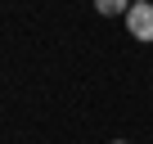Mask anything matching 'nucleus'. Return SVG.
I'll return each mask as SVG.
<instances>
[{
  "instance_id": "obj_1",
  "label": "nucleus",
  "mask_w": 153,
  "mask_h": 144,
  "mask_svg": "<svg viewBox=\"0 0 153 144\" xmlns=\"http://www.w3.org/2000/svg\"><path fill=\"white\" fill-rule=\"evenodd\" d=\"M126 32L135 36V41H153V5H149V0H135V5L126 9Z\"/></svg>"
},
{
  "instance_id": "obj_2",
  "label": "nucleus",
  "mask_w": 153,
  "mask_h": 144,
  "mask_svg": "<svg viewBox=\"0 0 153 144\" xmlns=\"http://www.w3.org/2000/svg\"><path fill=\"white\" fill-rule=\"evenodd\" d=\"M95 9H99L104 18H113V14H122V18H126V9H131V0H95Z\"/></svg>"
},
{
  "instance_id": "obj_3",
  "label": "nucleus",
  "mask_w": 153,
  "mask_h": 144,
  "mask_svg": "<svg viewBox=\"0 0 153 144\" xmlns=\"http://www.w3.org/2000/svg\"><path fill=\"white\" fill-rule=\"evenodd\" d=\"M113 144H126V140H113Z\"/></svg>"
}]
</instances>
